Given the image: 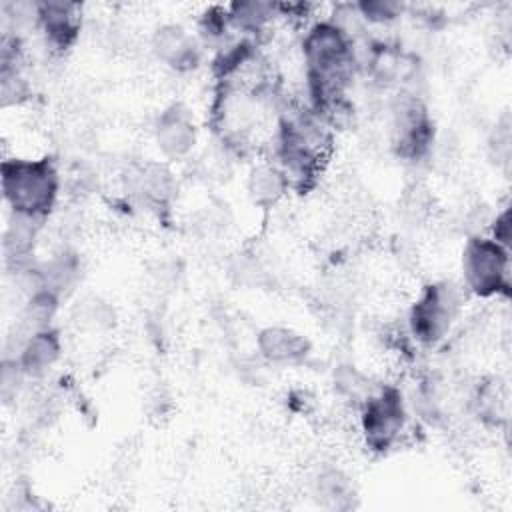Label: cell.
Wrapping results in <instances>:
<instances>
[{"mask_svg": "<svg viewBox=\"0 0 512 512\" xmlns=\"http://www.w3.org/2000/svg\"><path fill=\"white\" fill-rule=\"evenodd\" d=\"M302 48L314 112L328 114L342 102L356 68L350 32L336 22H318L304 36Z\"/></svg>", "mask_w": 512, "mask_h": 512, "instance_id": "6da1fadb", "label": "cell"}, {"mask_svg": "<svg viewBox=\"0 0 512 512\" xmlns=\"http://www.w3.org/2000/svg\"><path fill=\"white\" fill-rule=\"evenodd\" d=\"M330 136L316 112L284 114L278 124L276 158L288 184H310L326 158Z\"/></svg>", "mask_w": 512, "mask_h": 512, "instance_id": "7a4b0ae2", "label": "cell"}, {"mask_svg": "<svg viewBox=\"0 0 512 512\" xmlns=\"http://www.w3.org/2000/svg\"><path fill=\"white\" fill-rule=\"evenodd\" d=\"M2 194L12 214L44 220L56 204L60 178L52 158H10L0 166Z\"/></svg>", "mask_w": 512, "mask_h": 512, "instance_id": "3957f363", "label": "cell"}, {"mask_svg": "<svg viewBox=\"0 0 512 512\" xmlns=\"http://www.w3.org/2000/svg\"><path fill=\"white\" fill-rule=\"evenodd\" d=\"M462 308V290L448 282H432L422 288L410 308L408 324L412 336L424 346H436L446 338Z\"/></svg>", "mask_w": 512, "mask_h": 512, "instance_id": "277c9868", "label": "cell"}, {"mask_svg": "<svg viewBox=\"0 0 512 512\" xmlns=\"http://www.w3.org/2000/svg\"><path fill=\"white\" fill-rule=\"evenodd\" d=\"M462 276L470 292L482 298L508 294L510 256L508 248L494 238L474 236L462 250Z\"/></svg>", "mask_w": 512, "mask_h": 512, "instance_id": "5b68a950", "label": "cell"}, {"mask_svg": "<svg viewBox=\"0 0 512 512\" xmlns=\"http://www.w3.org/2000/svg\"><path fill=\"white\" fill-rule=\"evenodd\" d=\"M360 424L366 444L372 450H390L406 426V404L402 392L394 386L374 390L362 402Z\"/></svg>", "mask_w": 512, "mask_h": 512, "instance_id": "8992f818", "label": "cell"}, {"mask_svg": "<svg viewBox=\"0 0 512 512\" xmlns=\"http://www.w3.org/2000/svg\"><path fill=\"white\" fill-rule=\"evenodd\" d=\"M434 138V124L418 98H402L392 114V146L406 160L422 158Z\"/></svg>", "mask_w": 512, "mask_h": 512, "instance_id": "52a82bcc", "label": "cell"}, {"mask_svg": "<svg viewBox=\"0 0 512 512\" xmlns=\"http://www.w3.org/2000/svg\"><path fill=\"white\" fill-rule=\"evenodd\" d=\"M156 142L164 156L182 158L196 144V126L182 104H172L156 120Z\"/></svg>", "mask_w": 512, "mask_h": 512, "instance_id": "ba28073f", "label": "cell"}, {"mask_svg": "<svg viewBox=\"0 0 512 512\" xmlns=\"http://www.w3.org/2000/svg\"><path fill=\"white\" fill-rule=\"evenodd\" d=\"M152 48L156 56L170 68L186 72L198 66L200 48L194 38L178 24H166L156 30Z\"/></svg>", "mask_w": 512, "mask_h": 512, "instance_id": "9c48e42d", "label": "cell"}, {"mask_svg": "<svg viewBox=\"0 0 512 512\" xmlns=\"http://www.w3.org/2000/svg\"><path fill=\"white\" fill-rule=\"evenodd\" d=\"M38 6V24L46 34V40L66 50L78 36L80 30V6L72 2H42Z\"/></svg>", "mask_w": 512, "mask_h": 512, "instance_id": "30bf717a", "label": "cell"}, {"mask_svg": "<svg viewBox=\"0 0 512 512\" xmlns=\"http://www.w3.org/2000/svg\"><path fill=\"white\" fill-rule=\"evenodd\" d=\"M62 344L58 330L44 328L34 332L24 340V344L18 348V354L14 356L24 376H42L46 374L56 360L60 358Z\"/></svg>", "mask_w": 512, "mask_h": 512, "instance_id": "8fae6325", "label": "cell"}, {"mask_svg": "<svg viewBox=\"0 0 512 512\" xmlns=\"http://www.w3.org/2000/svg\"><path fill=\"white\" fill-rule=\"evenodd\" d=\"M258 350L272 364H298L310 354V342L292 328L268 326L258 334Z\"/></svg>", "mask_w": 512, "mask_h": 512, "instance_id": "7c38bea8", "label": "cell"}, {"mask_svg": "<svg viewBox=\"0 0 512 512\" xmlns=\"http://www.w3.org/2000/svg\"><path fill=\"white\" fill-rule=\"evenodd\" d=\"M288 186L290 184L284 172L274 164L256 166L248 178V192L260 206H274L284 196Z\"/></svg>", "mask_w": 512, "mask_h": 512, "instance_id": "4fadbf2b", "label": "cell"}, {"mask_svg": "<svg viewBox=\"0 0 512 512\" xmlns=\"http://www.w3.org/2000/svg\"><path fill=\"white\" fill-rule=\"evenodd\" d=\"M42 220L22 216V214H12V220L4 232V254L6 260H16L24 262L28 254L34 248V240L38 234V226Z\"/></svg>", "mask_w": 512, "mask_h": 512, "instance_id": "5bb4252c", "label": "cell"}, {"mask_svg": "<svg viewBox=\"0 0 512 512\" xmlns=\"http://www.w3.org/2000/svg\"><path fill=\"white\" fill-rule=\"evenodd\" d=\"M316 496L322 500L324 506L340 510L352 506L354 488L348 476H344L340 470L330 468L316 478Z\"/></svg>", "mask_w": 512, "mask_h": 512, "instance_id": "9a60e30c", "label": "cell"}, {"mask_svg": "<svg viewBox=\"0 0 512 512\" xmlns=\"http://www.w3.org/2000/svg\"><path fill=\"white\" fill-rule=\"evenodd\" d=\"M132 184H134L136 194H140L144 200L156 202V204H162L172 192L170 174L166 172V168L154 166V164L140 168L136 172Z\"/></svg>", "mask_w": 512, "mask_h": 512, "instance_id": "2e32d148", "label": "cell"}, {"mask_svg": "<svg viewBox=\"0 0 512 512\" xmlns=\"http://www.w3.org/2000/svg\"><path fill=\"white\" fill-rule=\"evenodd\" d=\"M274 6L264 2H236L230 6L228 20H232L242 30L256 32L260 30L272 16Z\"/></svg>", "mask_w": 512, "mask_h": 512, "instance_id": "e0dca14e", "label": "cell"}, {"mask_svg": "<svg viewBox=\"0 0 512 512\" xmlns=\"http://www.w3.org/2000/svg\"><path fill=\"white\" fill-rule=\"evenodd\" d=\"M476 404H478V414L484 420L496 422V418L502 414V404H504L498 386L496 384H484L482 388H478Z\"/></svg>", "mask_w": 512, "mask_h": 512, "instance_id": "ac0fdd59", "label": "cell"}, {"mask_svg": "<svg viewBox=\"0 0 512 512\" xmlns=\"http://www.w3.org/2000/svg\"><path fill=\"white\" fill-rule=\"evenodd\" d=\"M356 10L360 12V16H364L366 20L372 22H388L392 18H396L398 6L392 2H362L356 6Z\"/></svg>", "mask_w": 512, "mask_h": 512, "instance_id": "d6986e66", "label": "cell"}]
</instances>
